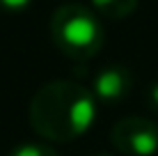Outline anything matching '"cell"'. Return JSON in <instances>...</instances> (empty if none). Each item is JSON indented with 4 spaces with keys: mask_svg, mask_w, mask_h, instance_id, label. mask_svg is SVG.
Instances as JSON below:
<instances>
[{
    "mask_svg": "<svg viewBox=\"0 0 158 156\" xmlns=\"http://www.w3.org/2000/svg\"><path fill=\"white\" fill-rule=\"evenodd\" d=\"M89 2H92L96 14L106 16V19H112V21L126 19L138 7V0H89Z\"/></svg>",
    "mask_w": 158,
    "mask_h": 156,
    "instance_id": "obj_5",
    "label": "cell"
},
{
    "mask_svg": "<svg viewBox=\"0 0 158 156\" xmlns=\"http://www.w3.org/2000/svg\"><path fill=\"white\" fill-rule=\"evenodd\" d=\"M32 5V0H0V9L5 12H23Z\"/></svg>",
    "mask_w": 158,
    "mask_h": 156,
    "instance_id": "obj_7",
    "label": "cell"
},
{
    "mask_svg": "<svg viewBox=\"0 0 158 156\" xmlns=\"http://www.w3.org/2000/svg\"><path fill=\"white\" fill-rule=\"evenodd\" d=\"M51 39L60 53L85 62L101 51L106 32L94 9L80 2H67L60 5L51 16Z\"/></svg>",
    "mask_w": 158,
    "mask_h": 156,
    "instance_id": "obj_2",
    "label": "cell"
},
{
    "mask_svg": "<svg viewBox=\"0 0 158 156\" xmlns=\"http://www.w3.org/2000/svg\"><path fill=\"white\" fill-rule=\"evenodd\" d=\"M9 156H60V154L48 142H23L16 149H12Z\"/></svg>",
    "mask_w": 158,
    "mask_h": 156,
    "instance_id": "obj_6",
    "label": "cell"
},
{
    "mask_svg": "<svg viewBox=\"0 0 158 156\" xmlns=\"http://www.w3.org/2000/svg\"><path fill=\"white\" fill-rule=\"evenodd\" d=\"M133 87V76L122 64H110L103 67L94 78H92V90L96 103H119L131 94Z\"/></svg>",
    "mask_w": 158,
    "mask_h": 156,
    "instance_id": "obj_4",
    "label": "cell"
},
{
    "mask_svg": "<svg viewBox=\"0 0 158 156\" xmlns=\"http://www.w3.org/2000/svg\"><path fill=\"white\" fill-rule=\"evenodd\" d=\"M28 120L46 142H71L92 129L96 99L73 80H51L30 99Z\"/></svg>",
    "mask_w": 158,
    "mask_h": 156,
    "instance_id": "obj_1",
    "label": "cell"
},
{
    "mask_svg": "<svg viewBox=\"0 0 158 156\" xmlns=\"http://www.w3.org/2000/svg\"><path fill=\"white\" fill-rule=\"evenodd\" d=\"M94 156H115V154H110V152H101V154H94Z\"/></svg>",
    "mask_w": 158,
    "mask_h": 156,
    "instance_id": "obj_9",
    "label": "cell"
},
{
    "mask_svg": "<svg viewBox=\"0 0 158 156\" xmlns=\"http://www.w3.org/2000/svg\"><path fill=\"white\" fill-rule=\"evenodd\" d=\"M117 152L126 156H154L158 152V122L147 117H124L110 131Z\"/></svg>",
    "mask_w": 158,
    "mask_h": 156,
    "instance_id": "obj_3",
    "label": "cell"
},
{
    "mask_svg": "<svg viewBox=\"0 0 158 156\" xmlns=\"http://www.w3.org/2000/svg\"><path fill=\"white\" fill-rule=\"evenodd\" d=\"M147 103L151 106V110L158 112V83H154L149 90H147Z\"/></svg>",
    "mask_w": 158,
    "mask_h": 156,
    "instance_id": "obj_8",
    "label": "cell"
}]
</instances>
